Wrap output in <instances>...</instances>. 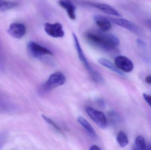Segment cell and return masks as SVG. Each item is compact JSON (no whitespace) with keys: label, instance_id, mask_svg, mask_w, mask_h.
I'll return each mask as SVG.
<instances>
[{"label":"cell","instance_id":"cell-1","mask_svg":"<svg viewBox=\"0 0 151 150\" xmlns=\"http://www.w3.org/2000/svg\"><path fill=\"white\" fill-rule=\"evenodd\" d=\"M87 40L94 45L107 51H112L119 45V38L115 35L91 30L86 32Z\"/></svg>","mask_w":151,"mask_h":150},{"label":"cell","instance_id":"cell-2","mask_svg":"<svg viewBox=\"0 0 151 150\" xmlns=\"http://www.w3.org/2000/svg\"><path fill=\"white\" fill-rule=\"evenodd\" d=\"M73 36L75 47L76 48L78 57H79L80 60L86 69L88 70V72L89 75H90L91 77L92 78V80L97 83H102L104 82V79H103V77L101 76L99 73L97 71L94 70L91 68L88 61L87 60V58L85 56L83 51L81 47L80 42L78 40L77 36L74 33H73Z\"/></svg>","mask_w":151,"mask_h":150},{"label":"cell","instance_id":"cell-3","mask_svg":"<svg viewBox=\"0 0 151 150\" xmlns=\"http://www.w3.org/2000/svg\"><path fill=\"white\" fill-rule=\"evenodd\" d=\"M65 80V76L63 73L60 72H55L50 75L47 81L42 85V90L44 92L50 91L63 85Z\"/></svg>","mask_w":151,"mask_h":150},{"label":"cell","instance_id":"cell-4","mask_svg":"<svg viewBox=\"0 0 151 150\" xmlns=\"http://www.w3.org/2000/svg\"><path fill=\"white\" fill-rule=\"evenodd\" d=\"M86 112L88 116L96 124L102 129H104L107 125V119L104 113L90 107H87Z\"/></svg>","mask_w":151,"mask_h":150},{"label":"cell","instance_id":"cell-5","mask_svg":"<svg viewBox=\"0 0 151 150\" xmlns=\"http://www.w3.org/2000/svg\"><path fill=\"white\" fill-rule=\"evenodd\" d=\"M27 49L31 55L35 58H40L45 55H53L50 50L34 41L28 43Z\"/></svg>","mask_w":151,"mask_h":150},{"label":"cell","instance_id":"cell-6","mask_svg":"<svg viewBox=\"0 0 151 150\" xmlns=\"http://www.w3.org/2000/svg\"><path fill=\"white\" fill-rule=\"evenodd\" d=\"M111 20L116 24L125 28L137 35L141 36L142 34L143 31L141 28L131 21L122 18H112Z\"/></svg>","mask_w":151,"mask_h":150},{"label":"cell","instance_id":"cell-7","mask_svg":"<svg viewBox=\"0 0 151 150\" xmlns=\"http://www.w3.org/2000/svg\"><path fill=\"white\" fill-rule=\"evenodd\" d=\"M44 28L46 33L53 38H62L64 36L63 26L60 23H46L44 24Z\"/></svg>","mask_w":151,"mask_h":150},{"label":"cell","instance_id":"cell-8","mask_svg":"<svg viewBox=\"0 0 151 150\" xmlns=\"http://www.w3.org/2000/svg\"><path fill=\"white\" fill-rule=\"evenodd\" d=\"M114 63L116 68L122 72L129 73L133 70L134 64L128 57L123 55H119L115 58Z\"/></svg>","mask_w":151,"mask_h":150},{"label":"cell","instance_id":"cell-9","mask_svg":"<svg viewBox=\"0 0 151 150\" xmlns=\"http://www.w3.org/2000/svg\"><path fill=\"white\" fill-rule=\"evenodd\" d=\"M26 29L24 25L20 23L11 24L8 30L10 36L16 38H21L25 34Z\"/></svg>","mask_w":151,"mask_h":150},{"label":"cell","instance_id":"cell-10","mask_svg":"<svg viewBox=\"0 0 151 150\" xmlns=\"http://www.w3.org/2000/svg\"><path fill=\"white\" fill-rule=\"evenodd\" d=\"M91 4L106 14L115 16H122L120 13L116 9L109 4L102 3H91Z\"/></svg>","mask_w":151,"mask_h":150},{"label":"cell","instance_id":"cell-11","mask_svg":"<svg viewBox=\"0 0 151 150\" xmlns=\"http://www.w3.org/2000/svg\"><path fill=\"white\" fill-rule=\"evenodd\" d=\"M59 4L65 10L69 18L72 20H75L76 18V8L72 2L70 1H59Z\"/></svg>","mask_w":151,"mask_h":150},{"label":"cell","instance_id":"cell-12","mask_svg":"<svg viewBox=\"0 0 151 150\" xmlns=\"http://www.w3.org/2000/svg\"><path fill=\"white\" fill-rule=\"evenodd\" d=\"M94 20L96 24L103 31H107L111 28V22L108 18L103 16L96 15L94 17Z\"/></svg>","mask_w":151,"mask_h":150},{"label":"cell","instance_id":"cell-13","mask_svg":"<svg viewBox=\"0 0 151 150\" xmlns=\"http://www.w3.org/2000/svg\"><path fill=\"white\" fill-rule=\"evenodd\" d=\"M77 121L82 127H83V128L87 131L88 134L92 138H95L96 137V134L94 128L87 120L85 119L82 116H79L77 118Z\"/></svg>","mask_w":151,"mask_h":150},{"label":"cell","instance_id":"cell-14","mask_svg":"<svg viewBox=\"0 0 151 150\" xmlns=\"http://www.w3.org/2000/svg\"><path fill=\"white\" fill-rule=\"evenodd\" d=\"M98 62L99 64L102 65V66L107 68L111 71L117 73L120 75L124 76V75L123 72L118 69L116 66H114V64L111 62L109 60L104 58H100L98 60Z\"/></svg>","mask_w":151,"mask_h":150},{"label":"cell","instance_id":"cell-15","mask_svg":"<svg viewBox=\"0 0 151 150\" xmlns=\"http://www.w3.org/2000/svg\"><path fill=\"white\" fill-rule=\"evenodd\" d=\"M117 142L122 147H126L129 143L127 136L123 131H120L117 136Z\"/></svg>","mask_w":151,"mask_h":150},{"label":"cell","instance_id":"cell-16","mask_svg":"<svg viewBox=\"0 0 151 150\" xmlns=\"http://www.w3.org/2000/svg\"><path fill=\"white\" fill-rule=\"evenodd\" d=\"M17 5L16 2L11 1H0V11H5L15 8Z\"/></svg>","mask_w":151,"mask_h":150},{"label":"cell","instance_id":"cell-17","mask_svg":"<svg viewBox=\"0 0 151 150\" xmlns=\"http://www.w3.org/2000/svg\"><path fill=\"white\" fill-rule=\"evenodd\" d=\"M135 144L136 146V150H146V145L144 138L143 136H137L135 140Z\"/></svg>","mask_w":151,"mask_h":150},{"label":"cell","instance_id":"cell-18","mask_svg":"<svg viewBox=\"0 0 151 150\" xmlns=\"http://www.w3.org/2000/svg\"><path fill=\"white\" fill-rule=\"evenodd\" d=\"M42 119L44 120V121H45L46 122L48 123L50 125H51V126H52L55 129H56L58 131H59V132L61 131V129H60V128L55 123V122L53 121L51 119H50L49 118L47 117L46 115H44V114H42Z\"/></svg>","mask_w":151,"mask_h":150},{"label":"cell","instance_id":"cell-19","mask_svg":"<svg viewBox=\"0 0 151 150\" xmlns=\"http://www.w3.org/2000/svg\"><path fill=\"white\" fill-rule=\"evenodd\" d=\"M143 96L145 100L151 107V95L144 93L143 94Z\"/></svg>","mask_w":151,"mask_h":150},{"label":"cell","instance_id":"cell-20","mask_svg":"<svg viewBox=\"0 0 151 150\" xmlns=\"http://www.w3.org/2000/svg\"><path fill=\"white\" fill-rule=\"evenodd\" d=\"M137 44L138 45L140 46L142 48H145V43L142 40L140 39H138L137 40Z\"/></svg>","mask_w":151,"mask_h":150},{"label":"cell","instance_id":"cell-21","mask_svg":"<svg viewBox=\"0 0 151 150\" xmlns=\"http://www.w3.org/2000/svg\"><path fill=\"white\" fill-rule=\"evenodd\" d=\"M4 68V62L3 60L2 55L1 52V48H0V69L2 70Z\"/></svg>","mask_w":151,"mask_h":150},{"label":"cell","instance_id":"cell-22","mask_svg":"<svg viewBox=\"0 0 151 150\" xmlns=\"http://www.w3.org/2000/svg\"><path fill=\"white\" fill-rule=\"evenodd\" d=\"M145 81L147 83L151 84V75L145 77Z\"/></svg>","mask_w":151,"mask_h":150},{"label":"cell","instance_id":"cell-23","mask_svg":"<svg viewBox=\"0 0 151 150\" xmlns=\"http://www.w3.org/2000/svg\"><path fill=\"white\" fill-rule=\"evenodd\" d=\"M90 150H101L97 145H93L90 147Z\"/></svg>","mask_w":151,"mask_h":150},{"label":"cell","instance_id":"cell-24","mask_svg":"<svg viewBox=\"0 0 151 150\" xmlns=\"http://www.w3.org/2000/svg\"><path fill=\"white\" fill-rule=\"evenodd\" d=\"M146 24L151 28V19L148 20V21H146Z\"/></svg>","mask_w":151,"mask_h":150},{"label":"cell","instance_id":"cell-25","mask_svg":"<svg viewBox=\"0 0 151 150\" xmlns=\"http://www.w3.org/2000/svg\"></svg>","mask_w":151,"mask_h":150}]
</instances>
